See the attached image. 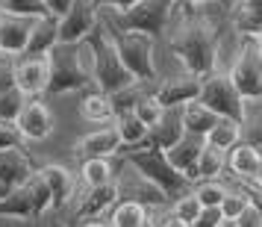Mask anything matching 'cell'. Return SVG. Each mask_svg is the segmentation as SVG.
<instances>
[{
	"label": "cell",
	"mask_w": 262,
	"mask_h": 227,
	"mask_svg": "<svg viewBox=\"0 0 262 227\" xmlns=\"http://www.w3.org/2000/svg\"><path fill=\"white\" fill-rule=\"evenodd\" d=\"M180 136H183V124H180V112L177 109H165V115L162 121L156 124L154 130H147V142L159 145L162 151H168L171 145L177 142Z\"/></svg>",
	"instance_id": "obj_23"
},
{
	"label": "cell",
	"mask_w": 262,
	"mask_h": 227,
	"mask_svg": "<svg viewBox=\"0 0 262 227\" xmlns=\"http://www.w3.org/2000/svg\"><path fill=\"white\" fill-rule=\"evenodd\" d=\"M233 27L242 38H259L262 36V9H233Z\"/></svg>",
	"instance_id": "obj_28"
},
{
	"label": "cell",
	"mask_w": 262,
	"mask_h": 227,
	"mask_svg": "<svg viewBox=\"0 0 262 227\" xmlns=\"http://www.w3.org/2000/svg\"><path fill=\"white\" fill-rule=\"evenodd\" d=\"M201 95V80L191 74H180V77H168L159 83V89L154 92V100L162 109H180L183 104H191Z\"/></svg>",
	"instance_id": "obj_11"
},
{
	"label": "cell",
	"mask_w": 262,
	"mask_h": 227,
	"mask_svg": "<svg viewBox=\"0 0 262 227\" xmlns=\"http://www.w3.org/2000/svg\"><path fill=\"white\" fill-rule=\"evenodd\" d=\"M121 195V186L115 180H109V183H100V186H92V189L85 192L83 203L77 207V213L74 218H97L100 213H106L109 207H115Z\"/></svg>",
	"instance_id": "obj_18"
},
{
	"label": "cell",
	"mask_w": 262,
	"mask_h": 227,
	"mask_svg": "<svg viewBox=\"0 0 262 227\" xmlns=\"http://www.w3.org/2000/svg\"><path fill=\"white\" fill-rule=\"evenodd\" d=\"M165 33H171L168 50L186 65V74L203 80L215 71L221 30H218V21L209 12H194V6L189 3V6L174 12Z\"/></svg>",
	"instance_id": "obj_1"
},
{
	"label": "cell",
	"mask_w": 262,
	"mask_h": 227,
	"mask_svg": "<svg viewBox=\"0 0 262 227\" xmlns=\"http://www.w3.org/2000/svg\"><path fill=\"white\" fill-rule=\"evenodd\" d=\"M15 127L21 133V139H27V142H41V139H48L50 133H53V115H50V109L41 100L27 97L21 112H18V118H15Z\"/></svg>",
	"instance_id": "obj_10"
},
{
	"label": "cell",
	"mask_w": 262,
	"mask_h": 227,
	"mask_svg": "<svg viewBox=\"0 0 262 227\" xmlns=\"http://www.w3.org/2000/svg\"><path fill=\"white\" fill-rule=\"evenodd\" d=\"M56 18H36L33 21V30H30V42H27V48L21 56H48L50 50L59 45V38H56Z\"/></svg>",
	"instance_id": "obj_19"
},
{
	"label": "cell",
	"mask_w": 262,
	"mask_h": 227,
	"mask_svg": "<svg viewBox=\"0 0 262 227\" xmlns=\"http://www.w3.org/2000/svg\"><path fill=\"white\" fill-rule=\"evenodd\" d=\"M36 174L45 180L50 192V210H62L74 195V174L65 166H41L36 168Z\"/></svg>",
	"instance_id": "obj_17"
},
{
	"label": "cell",
	"mask_w": 262,
	"mask_h": 227,
	"mask_svg": "<svg viewBox=\"0 0 262 227\" xmlns=\"http://www.w3.org/2000/svg\"><path fill=\"white\" fill-rule=\"evenodd\" d=\"M262 166V154L253 151L250 145L238 142L236 148H230V171L242 180H253V174L259 171Z\"/></svg>",
	"instance_id": "obj_22"
},
{
	"label": "cell",
	"mask_w": 262,
	"mask_h": 227,
	"mask_svg": "<svg viewBox=\"0 0 262 227\" xmlns=\"http://www.w3.org/2000/svg\"><path fill=\"white\" fill-rule=\"evenodd\" d=\"M0 218H18V221H33L38 218L36 201L27 186H15L6 192V198H0Z\"/></svg>",
	"instance_id": "obj_20"
},
{
	"label": "cell",
	"mask_w": 262,
	"mask_h": 227,
	"mask_svg": "<svg viewBox=\"0 0 262 227\" xmlns=\"http://www.w3.org/2000/svg\"><path fill=\"white\" fill-rule=\"evenodd\" d=\"M83 227H109V224H103V221H89V224H83Z\"/></svg>",
	"instance_id": "obj_52"
},
{
	"label": "cell",
	"mask_w": 262,
	"mask_h": 227,
	"mask_svg": "<svg viewBox=\"0 0 262 227\" xmlns=\"http://www.w3.org/2000/svg\"><path fill=\"white\" fill-rule=\"evenodd\" d=\"M177 12L174 0H139L127 12H115L109 18H100L106 27L118 33H142V36H162L171 24V18Z\"/></svg>",
	"instance_id": "obj_4"
},
{
	"label": "cell",
	"mask_w": 262,
	"mask_h": 227,
	"mask_svg": "<svg viewBox=\"0 0 262 227\" xmlns=\"http://www.w3.org/2000/svg\"><path fill=\"white\" fill-rule=\"evenodd\" d=\"M221 227H233V224H230V221H224V224H221Z\"/></svg>",
	"instance_id": "obj_54"
},
{
	"label": "cell",
	"mask_w": 262,
	"mask_h": 227,
	"mask_svg": "<svg viewBox=\"0 0 262 227\" xmlns=\"http://www.w3.org/2000/svg\"><path fill=\"white\" fill-rule=\"evenodd\" d=\"M0 12L15 15V18H45V15H50L41 0H0Z\"/></svg>",
	"instance_id": "obj_30"
},
{
	"label": "cell",
	"mask_w": 262,
	"mask_h": 227,
	"mask_svg": "<svg viewBox=\"0 0 262 227\" xmlns=\"http://www.w3.org/2000/svg\"><path fill=\"white\" fill-rule=\"evenodd\" d=\"M6 192H9V189H6V186H3V183H0V198H6Z\"/></svg>",
	"instance_id": "obj_53"
},
{
	"label": "cell",
	"mask_w": 262,
	"mask_h": 227,
	"mask_svg": "<svg viewBox=\"0 0 262 227\" xmlns=\"http://www.w3.org/2000/svg\"><path fill=\"white\" fill-rule=\"evenodd\" d=\"M80 115H83L85 121H92V124H103V121L115 118V109H112V100H109V95H103V92H89V95L80 100Z\"/></svg>",
	"instance_id": "obj_25"
},
{
	"label": "cell",
	"mask_w": 262,
	"mask_h": 227,
	"mask_svg": "<svg viewBox=\"0 0 262 227\" xmlns=\"http://www.w3.org/2000/svg\"><path fill=\"white\" fill-rule=\"evenodd\" d=\"M21 133L15 127V121H0V151H12V148H21Z\"/></svg>",
	"instance_id": "obj_40"
},
{
	"label": "cell",
	"mask_w": 262,
	"mask_h": 227,
	"mask_svg": "<svg viewBox=\"0 0 262 227\" xmlns=\"http://www.w3.org/2000/svg\"><path fill=\"white\" fill-rule=\"evenodd\" d=\"M159 227H186V224H183V221H177V218L171 215V218H165V221H162Z\"/></svg>",
	"instance_id": "obj_49"
},
{
	"label": "cell",
	"mask_w": 262,
	"mask_h": 227,
	"mask_svg": "<svg viewBox=\"0 0 262 227\" xmlns=\"http://www.w3.org/2000/svg\"><path fill=\"white\" fill-rule=\"evenodd\" d=\"M118 154H124V159L136 168V174H139L144 183L156 186L165 198H174V195L180 198V195L191 192V183L168 162L165 151H162L159 145L144 139V142L133 145V148H124V151H118Z\"/></svg>",
	"instance_id": "obj_2"
},
{
	"label": "cell",
	"mask_w": 262,
	"mask_h": 227,
	"mask_svg": "<svg viewBox=\"0 0 262 227\" xmlns=\"http://www.w3.org/2000/svg\"><path fill=\"white\" fill-rule=\"evenodd\" d=\"M33 21H36V18H15V15L0 12V53H3V56H18V53H24L27 42H30Z\"/></svg>",
	"instance_id": "obj_14"
},
{
	"label": "cell",
	"mask_w": 262,
	"mask_h": 227,
	"mask_svg": "<svg viewBox=\"0 0 262 227\" xmlns=\"http://www.w3.org/2000/svg\"><path fill=\"white\" fill-rule=\"evenodd\" d=\"M221 224H224V218L218 213V207H203L189 227H221Z\"/></svg>",
	"instance_id": "obj_41"
},
{
	"label": "cell",
	"mask_w": 262,
	"mask_h": 227,
	"mask_svg": "<svg viewBox=\"0 0 262 227\" xmlns=\"http://www.w3.org/2000/svg\"><path fill=\"white\" fill-rule=\"evenodd\" d=\"M242 192L248 195L250 210H256V213L262 215V189H256V186H245V183H242Z\"/></svg>",
	"instance_id": "obj_45"
},
{
	"label": "cell",
	"mask_w": 262,
	"mask_h": 227,
	"mask_svg": "<svg viewBox=\"0 0 262 227\" xmlns=\"http://www.w3.org/2000/svg\"><path fill=\"white\" fill-rule=\"evenodd\" d=\"M238 127H245V130H242V136H245L242 142L250 145L253 151H259V154H262V112H259V115H253V118L245 115V121H242Z\"/></svg>",
	"instance_id": "obj_39"
},
{
	"label": "cell",
	"mask_w": 262,
	"mask_h": 227,
	"mask_svg": "<svg viewBox=\"0 0 262 227\" xmlns=\"http://www.w3.org/2000/svg\"><path fill=\"white\" fill-rule=\"evenodd\" d=\"M12 65H15L12 56H3V53H0V95H3L6 89H12V86H15V80H12Z\"/></svg>",
	"instance_id": "obj_42"
},
{
	"label": "cell",
	"mask_w": 262,
	"mask_h": 227,
	"mask_svg": "<svg viewBox=\"0 0 262 227\" xmlns=\"http://www.w3.org/2000/svg\"><path fill=\"white\" fill-rule=\"evenodd\" d=\"M92 83V68L80 56V45H56L48 53V95L83 92Z\"/></svg>",
	"instance_id": "obj_5"
},
{
	"label": "cell",
	"mask_w": 262,
	"mask_h": 227,
	"mask_svg": "<svg viewBox=\"0 0 262 227\" xmlns=\"http://www.w3.org/2000/svg\"><path fill=\"white\" fill-rule=\"evenodd\" d=\"M191 192H194V198H198L201 207H218L221 198L227 195V186L221 180H201L198 189H191Z\"/></svg>",
	"instance_id": "obj_34"
},
{
	"label": "cell",
	"mask_w": 262,
	"mask_h": 227,
	"mask_svg": "<svg viewBox=\"0 0 262 227\" xmlns=\"http://www.w3.org/2000/svg\"><path fill=\"white\" fill-rule=\"evenodd\" d=\"M27 97L18 92V89H6L3 95H0V121H15L18 118V112H21V107H24Z\"/></svg>",
	"instance_id": "obj_36"
},
{
	"label": "cell",
	"mask_w": 262,
	"mask_h": 227,
	"mask_svg": "<svg viewBox=\"0 0 262 227\" xmlns=\"http://www.w3.org/2000/svg\"><path fill=\"white\" fill-rule=\"evenodd\" d=\"M177 6H189V3H215V0H174ZM218 3H224V0H218Z\"/></svg>",
	"instance_id": "obj_48"
},
{
	"label": "cell",
	"mask_w": 262,
	"mask_h": 227,
	"mask_svg": "<svg viewBox=\"0 0 262 227\" xmlns=\"http://www.w3.org/2000/svg\"><path fill=\"white\" fill-rule=\"evenodd\" d=\"M133 115L142 121L147 130H154L156 124L162 121L165 109H162V107L154 100V95H139V97H136V104H133Z\"/></svg>",
	"instance_id": "obj_31"
},
{
	"label": "cell",
	"mask_w": 262,
	"mask_h": 227,
	"mask_svg": "<svg viewBox=\"0 0 262 227\" xmlns=\"http://www.w3.org/2000/svg\"><path fill=\"white\" fill-rule=\"evenodd\" d=\"M242 9H262V0H242Z\"/></svg>",
	"instance_id": "obj_47"
},
{
	"label": "cell",
	"mask_w": 262,
	"mask_h": 227,
	"mask_svg": "<svg viewBox=\"0 0 262 227\" xmlns=\"http://www.w3.org/2000/svg\"><path fill=\"white\" fill-rule=\"evenodd\" d=\"M115 130H118L121 145H124V148H133V145H139V142H144V139H147V127H144L136 115H133V109L118 112V115H115Z\"/></svg>",
	"instance_id": "obj_26"
},
{
	"label": "cell",
	"mask_w": 262,
	"mask_h": 227,
	"mask_svg": "<svg viewBox=\"0 0 262 227\" xmlns=\"http://www.w3.org/2000/svg\"><path fill=\"white\" fill-rule=\"evenodd\" d=\"M36 171V162L21 151V148H12V151H0V183L6 189H15V186H24L27 177Z\"/></svg>",
	"instance_id": "obj_16"
},
{
	"label": "cell",
	"mask_w": 262,
	"mask_h": 227,
	"mask_svg": "<svg viewBox=\"0 0 262 227\" xmlns=\"http://www.w3.org/2000/svg\"><path fill=\"white\" fill-rule=\"evenodd\" d=\"M97 3L95 0H71L68 12L56 21V38L59 45H80L97 24Z\"/></svg>",
	"instance_id": "obj_9"
},
{
	"label": "cell",
	"mask_w": 262,
	"mask_h": 227,
	"mask_svg": "<svg viewBox=\"0 0 262 227\" xmlns=\"http://www.w3.org/2000/svg\"><path fill=\"white\" fill-rule=\"evenodd\" d=\"M203 142L209 145V148H215V151L227 154L230 148H236V145L242 142V127H238L236 121L218 118V124H215L212 130L206 133V136H203Z\"/></svg>",
	"instance_id": "obj_24"
},
{
	"label": "cell",
	"mask_w": 262,
	"mask_h": 227,
	"mask_svg": "<svg viewBox=\"0 0 262 227\" xmlns=\"http://www.w3.org/2000/svg\"><path fill=\"white\" fill-rule=\"evenodd\" d=\"M147 207L139 201H121L112 213V227H147Z\"/></svg>",
	"instance_id": "obj_27"
},
{
	"label": "cell",
	"mask_w": 262,
	"mask_h": 227,
	"mask_svg": "<svg viewBox=\"0 0 262 227\" xmlns=\"http://www.w3.org/2000/svg\"><path fill=\"white\" fill-rule=\"evenodd\" d=\"M41 3L48 6L50 18H56V21H59L62 15L68 12V6H71V0H41Z\"/></svg>",
	"instance_id": "obj_44"
},
{
	"label": "cell",
	"mask_w": 262,
	"mask_h": 227,
	"mask_svg": "<svg viewBox=\"0 0 262 227\" xmlns=\"http://www.w3.org/2000/svg\"><path fill=\"white\" fill-rule=\"evenodd\" d=\"M180 124H183V133H191V136H206L218 124V115L212 109H206L201 100H191V104H183L180 107Z\"/></svg>",
	"instance_id": "obj_21"
},
{
	"label": "cell",
	"mask_w": 262,
	"mask_h": 227,
	"mask_svg": "<svg viewBox=\"0 0 262 227\" xmlns=\"http://www.w3.org/2000/svg\"><path fill=\"white\" fill-rule=\"evenodd\" d=\"M109 30V38L115 45V53H118L121 65L133 74L136 83H147V80H156V62H154V42L156 38L142 36V33H118V30Z\"/></svg>",
	"instance_id": "obj_6"
},
{
	"label": "cell",
	"mask_w": 262,
	"mask_h": 227,
	"mask_svg": "<svg viewBox=\"0 0 262 227\" xmlns=\"http://www.w3.org/2000/svg\"><path fill=\"white\" fill-rule=\"evenodd\" d=\"M83 48L92 53V65L89 68H92V83L97 86V92L115 95V92H124V89L136 86L133 74L121 65L118 53H115V45L109 38V30L100 18H97L95 30L83 38Z\"/></svg>",
	"instance_id": "obj_3"
},
{
	"label": "cell",
	"mask_w": 262,
	"mask_h": 227,
	"mask_svg": "<svg viewBox=\"0 0 262 227\" xmlns=\"http://www.w3.org/2000/svg\"><path fill=\"white\" fill-rule=\"evenodd\" d=\"M250 183H253V186H256V189H262V166H259V171H256V174H253V180H250Z\"/></svg>",
	"instance_id": "obj_50"
},
{
	"label": "cell",
	"mask_w": 262,
	"mask_h": 227,
	"mask_svg": "<svg viewBox=\"0 0 262 227\" xmlns=\"http://www.w3.org/2000/svg\"><path fill=\"white\" fill-rule=\"evenodd\" d=\"M198 100H201L206 109H212L218 118L236 121V124H242V121H245V115H248L242 95L233 89L230 77H227V74H221L218 68H215L209 77H203V80H201V95H198Z\"/></svg>",
	"instance_id": "obj_7"
},
{
	"label": "cell",
	"mask_w": 262,
	"mask_h": 227,
	"mask_svg": "<svg viewBox=\"0 0 262 227\" xmlns=\"http://www.w3.org/2000/svg\"><path fill=\"white\" fill-rule=\"evenodd\" d=\"M27 189H30V195H33V201H36V213L38 215H45L50 210V192H48V186H45V180L38 177L36 171L27 177V183H24Z\"/></svg>",
	"instance_id": "obj_37"
},
{
	"label": "cell",
	"mask_w": 262,
	"mask_h": 227,
	"mask_svg": "<svg viewBox=\"0 0 262 227\" xmlns=\"http://www.w3.org/2000/svg\"><path fill=\"white\" fill-rule=\"evenodd\" d=\"M253 42H256V53H259V62H262V36L253 38Z\"/></svg>",
	"instance_id": "obj_51"
},
{
	"label": "cell",
	"mask_w": 262,
	"mask_h": 227,
	"mask_svg": "<svg viewBox=\"0 0 262 227\" xmlns=\"http://www.w3.org/2000/svg\"><path fill=\"white\" fill-rule=\"evenodd\" d=\"M201 151H203V139L201 136H191V133H183L177 142L165 151L168 162L177 168L191 186H194V180H198V156H201Z\"/></svg>",
	"instance_id": "obj_13"
},
{
	"label": "cell",
	"mask_w": 262,
	"mask_h": 227,
	"mask_svg": "<svg viewBox=\"0 0 262 227\" xmlns=\"http://www.w3.org/2000/svg\"><path fill=\"white\" fill-rule=\"evenodd\" d=\"M230 224H233V227H262V215L256 213V210H250V207H248V210L238 215L236 221H230Z\"/></svg>",
	"instance_id": "obj_43"
},
{
	"label": "cell",
	"mask_w": 262,
	"mask_h": 227,
	"mask_svg": "<svg viewBox=\"0 0 262 227\" xmlns=\"http://www.w3.org/2000/svg\"><path fill=\"white\" fill-rule=\"evenodd\" d=\"M112 180V166L106 159H83V183L92 189V186H100V183H109Z\"/></svg>",
	"instance_id": "obj_33"
},
{
	"label": "cell",
	"mask_w": 262,
	"mask_h": 227,
	"mask_svg": "<svg viewBox=\"0 0 262 227\" xmlns=\"http://www.w3.org/2000/svg\"><path fill=\"white\" fill-rule=\"evenodd\" d=\"M74 151L83 159H109V156H115L121 151V136L115 130V124L112 127H100V130L83 136Z\"/></svg>",
	"instance_id": "obj_15"
},
{
	"label": "cell",
	"mask_w": 262,
	"mask_h": 227,
	"mask_svg": "<svg viewBox=\"0 0 262 227\" xmlns=\"http://www.w3.org/2000/svg\"><path fill=\"white\" fill-rule=\"evenodd\" d=\"M15 89L24 97H36L48 89V56H24L12 65Z\"/></svg>",
	"instance_id": "obj_12"
},
{
	"label": "cell",
	"mask_w": 262,
	"mask_h": 227,
	"mask_svg": "<svg viewBox=\"0 0 262 227\" xmlns=\"http://www.w3.org/2000/svg\"><path fill=\"white\" fill-rule=\"evenodd\" d=\"M130 192L136 195V198H130V201H139L142 207H162V203L168 201L162 192L156 189V186H150V183H136V186H130Z\"/></svg>",
	"instance_id": "obj_38"
},
{
	"label": "cell",
	"mask_w": 262,
	"mask_h": 227,
	"mask_svg": "<svg viewBox=\"0 0 262 227\" xmlns=\"http://www.w3.org/2000/svg\"><path fill=\"white\" fill-rule=\"evenodd\" d=\"M221 171H224V154L203 142V151L198 156V180H218Z\"/></svg>",
	"instance_id": "obj_29"
},
{
	"label": "cell",
	"mask_w": 262,
	"mask_h": 227,
	"mask_svg": "<svg viewBox=\"0 0 262 227\" xmlns=\"http://www.w3.org/2000/svg\"><path fill=\"white\" fill-rule=\"evenodd\" d=\"M250 203H248V195L238 189V192H230L227 189V195L221 198V203H218V213H221V218L224 221H236L238 215L248 210Z\"/></svg>",
	"instance_id": "obj_32"
},
{
	"label": "cell",
	"mask_w": 262,
	"mask_h": 227,
	"mask_svg": "<svg viewBox=\"0 0 262 227\" xmlns=\"http://www.w3.org/2000/svg\"><path fill=\"white\" fill-rule=\"evenodd\" d=\"M203 207L201 203H198V198H194V192H186V195H180L177 198V203H174V218H177V221H183V224L189 227L191 221H194V218H198V213H201Z\"/></svg>",
	"instance_id": "obj_35"
},
{
	"label": "cell",
	"mask_w": 262,
	"mask_h": 227,
	"mask_svg": "<svg viewBox=\"0 0 262 227\" xmlns=\"http://www.w3.org/2000/svg\"><path fill=\"white\" fill-rule=\"evenodd\" d=\"M230 83L236 89L242 100H262V62L256 53V42L245 38L236 53V62L230 68Z\"/></svg>",
	"instance_id": "obj_8"
},
{
	"label": "cell",
	"mask_w": 262,
	"mask_h": 227,
	"mask_svg": "<svg viewBox=\"0 0 262 227\" xmlns=\"http://www.w3.org/2000/svg\"><path fill=\"white\" fill-rule=\"evenodd\" d=\"M97 3V9L100 6H109V9H115V12H127V9H133L139 0H95Z\"/></svg>",
	"instance_id": "obj_46"
}]
</instances>
